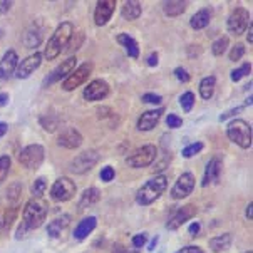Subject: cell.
<instances>
[{"instance_id":"6da1fadb","label":"cell","mask_w":253,"mask_h":253,"mask_svg":"<svg viewBox=\"0 0 253 253\" xmlns=\"http://www.w3.org/2000/svg\"><path fill=\"white\" fill-rule=\"evenodd\" d=\"M72 36H74V25H72L71 22H62L61 25H59V27L55 29V32L52 34V37L49 39L47 45H45L44 57L47 59V61H54V59H57L62 50L66 49V45H69Z\"/></svg>"},{"instance_id":"7a4b0ae2","label":"cell","mask_w":253,"mask_h":253,"mask_svg":"<svg viewBox=\"0 0 253 253\" xmlns=\"http://www.w3.org/2000/svg\"><path fill=\"white\" fill-rule=\"evenodd\" d=\"M166 188H168V179L166 176H154L153 179H149V181H146L143 186L139 188L138 195H136V201H138L139 205H143V207H148V205L154 203L163 193L166 191Z\"/></svg>"},{"instance_id":"3957f363","label":"cell","mask_w":253,"mask_h":253,"mask_svg":"<svg viewBox=\"0 0 253 253\" xmlns=\"http://www.w3.org/2000/svg\"><path fill=\"white\" fill-rule=\"evenodd\" d=\"M47 216V205L42 200H31L24 208V221L22 225L27 230L39 228V226L44 223Z\"/></svg>"},{"instance_id":"277c9868","label":"cell","mask_w":253,"mask_h":253,"mask_svg":"<svg viewBox=\"0 0 253 253\" xmlns=\"http://www.w3.org/2000/svg\"><path fill=\"white\" fill-rule=\"evenodd\" d=\"M226 134L240 148H252V126L243 119H233L226 127Z\"/></svg>"},{"instance_id":"5b68a950","label":"cell","mask_w":253,"mask_h":253,"mask_svg":"<svg viewBox=\"0 0 253 253\" xmlns=\"http://www.w3.org/2000/svg\"><path fill=\"white\" fill-rule=\"evenodd\" d=\"M158 156V149L153 144H146L141 146L139 149H136L134 153L127 158V165L131 168H144V166L153 165L154 160Z\"/></svg>"},{"instance_id":"8992f818","label":"cell","mask_w":253,"mask_h":253,"mask_svg":"<svg viewBox=\"0 0 253 253\" xmlns=\"http://www.w3.org/2000/svg\"><path fill=\"white\" fill-rule=\"evenodd\" d=\"M44 161V148L41 144H31L19 154V163L29 169H37Z\"/></svg>"},{"instance_id":"52a82bcc","label":"cell","mask_w":253,"mask_h":253,"mask_svg":"<svg viewBox=\"0 0 253 253\" xmlns=\"http://www.w3.org/2000/svg\"><path fill=\"white\" fill-rule=\"evenodd\" d=\"M92 74V64L91 62H85L83 66H79L77 69H74L71 72L69 76L64 79V91H74L79 85H83L85 81L89 79V76Z\"/></svg>"},{"instance_id":"ba28073f","label":"cell","mask_w":253,"mask_h":253,"mask_svg":"<svg viewBox=\"0 0 253 253\" xmlns=\"http://www.w3.org/2000/svg\"><path fill=\"white\" fill-rule=\"evenodd\" d=\"M99 161V153H96L94 149H89V151L81 153L79 156H76L71 163V171L76 174H83L87 173L89 169H92L94 166Z\"/></svg>"},{"instance_id":"9c48e42d","label":"cell","mask_w":253,"mask_h":253,"mask_svg":"<svg viewBox=\"0 0 253 253\" xmlns=\"http://www.w3.org/2000/svg\"><path fill=\"white\" fill-rule=\"evenodd\" d=\"M250 24H252L250 22V14H248V10L243 7L235 8V10L230 14L228 22H226V25H228V31L231 34H235V36H240V34L245 32Z\"/></svg>"},{"instance_id":"30bf717a","label":"cell","mask_w":253,"mask_h":253,"mask_svg":"<svg viewBox=\"0 0 253 253\" xmlns=\"http://www.w3.org/2000/svg\"><path fill=\"white\" fill-rule=\"evenodd\" d=\"M76 193V183L69 178H59L50 188V196L55 201H69Z\"/></svg>"},{"instance_id":"8fae6325","label":"cell","mask_w":253,"mask_h":253,"mask_svg":"<svg viewBox=\"0 0 253 253\" xmlns=\"http://www.w3.org/2000/svg\"><path fill=\"white\" fill-rule=\"evenodd\" d=\"M193 190H195V176L191 173H184L178 178L174 186L171 188V198L183 200L186 196H190Z\"/></svg>"},{"instance_id":"7c38bea8","label":"cell","mask_w":253,"mask_h":253,"mask_svg":"<svg viewBox=\"0 0 253 253\" xmlns=\"http://www.w3.org/2000/svg\"><path fill=\"white\" fill-rule=\"evenodd\" d=\"M76 64H77V59L76 57L66 59V61H64L61 66H57L52 72H50L49 76L45 77L44 84L45 85H50V84H54V83H59L61 79H66V77L76 69Z\"/></svg>"},{"instance_id":"4fadbf2b","label":"cell","mask_w":253,"mask_h":253,"mask_svg":"<svg viewBox=\"0 0 253 253\" xmlns=\"http://www.w3.org/2000/svg\"><path fill=\"white\" fill-rule=\"evenodd\" d=\"M196 215V208L193 205H186V207H181L179 210L171 215V218L166 223V228L168 230H178L183 223H186L188 220H191L193 216Z\"/></svg>"},{"instance_id":"5bb4252c","label":"cell","mask_w":253,"mask_h":253,"mask_svg":"<svg viewBox=\"0 0 253 253\" xmlns=\"http://www.w3.org/2000/svg\"><path fill=\"white\" fill-rule=\"evenodd\" d=\"M41 62H42V54H39V52L29 55V57H25L24 61L17 66L15 77H17V79H27V77L31 76L39 66H41Z\"/></svg>"},{"instance_id":"9a60e30c","label":"cell","mask_w":253,"mask_h":253,"mask_svg":"<svg viewBox=\"0 0 253 253\" xmlns=\"http://www.w3.org/2000/svg\"><path fill=\"white\" fill-rule=\"evenodd\" d=\"M15 50H7L3 57L0 59V81H7L15 74V69L19 66Z\"/></svg>"},{"instance_id":"2e32d148","label":"cell","mask_w":253,"mask_h":253,"mask_svg":"<svg viewBox=\"0 0 253 253\" xmlns=\"http://www.w3.org/2000/svg\"><path fill=\"white\" fill-rule=\"evenodd\" d=\"M108 94H109V85L102 79L92 81V83L84 89L85 101H101V99H104Z\"/></svg>"},{"instance_id":"e0dca14e","label":"cell","mask_w":253,"mask_h":253,"mask_svg":"<svg viewBox=\"0 0 253 253\" xmlns=\"http://www.w3.org/2000/svg\"><path fill=\"white\" fill-rule=\"evenodd\" d=\"M114 7H116L114 0H102V2H97L96 12H94V22H96V25L102 27V25L108 24L109 19L113 17Z\"/></svg>"},{"instance_id":"ac0fdd59","label":"cell","mask_w":253,"mask_h":253,"mask_svg":"<svg viewBox=\"0 0 253 253\" xmlns=\"http://www.w3.org/2000/svg\"><path fill=\"white\" fill-rule=\"evenodd\" d=\"M165 113V109H153V111H146L141 114V118L138 119V129L139 131H151L156 127V124L160 123L161 116Z\"/></svg>"},{"instance_id":"d6986e66","label":"cell","mask_w":253,"mask_h":253,"mask_svg":"<svg viewBox=\"0 0 253 253\" xmlns=\"http://www.w3.org/2000/svg\"><path fill=\"white\" fill-rule=\"evenodd\" d=\"M57 144L66 149H76L83 144V136H81V132L74 129V127H67L66 131L61 132V136H59V139H57Z\"/></svg>"},{"instance_id":"ffe728a7","label":"cell","mask_w":253,"mask_h":253,"mask_svg":"<svg viewBox=\"0 0 253 253\" xmlns=\"http://www.w3.org/2000/svg\"><path fill=\"white\" fill-rule=\"evenodd\" d=\"M220 173H221V161L218 158H213L210 160L207 165V169H205V176H203V186H208L211 183H216L220 179Z\"/></svg>"},{"instance_id":"44dd1931","label":"cell","mask_w":253,"mask_h":253,"mask_svg":"<svg viewBox=\"0 0 253 253\" xmlns=\"http://www.w3.org/2000/svg\"><path fill=\"white\" fill-rule=\"evenodd\" d=\"M69 223H71V216L69 215L57 216L55 220H52L49 225H47V233H49V237H52V238L61 237L62 231L69 226Z\"/></svg>"},{"instance_id":"7402d4cb","label":"cell","mask_w":253,"mask_h":253,"mask_svg":"<svg viewBox=\"0 0 253 253\" xmlns=\"http://www.w3.org/2000/svg\"><path fill=\"white\" fill-rule=\"evenodd\" d=\"M41 42H42V29L37 27V24H32L24 36V44L29 49H36V47L41 45Z\"/></svg>"},{"instance_id":"603a6c76","label":"cell","mask_w":253,"mask_h":253,"mask_svg":"<svg viewBox=\"0 0 253 253\" xmlns=\"http://www.w3.org/2000/svg\"><path fill=\"white\" fill-rule=\"evenodd\" d=\"M96 225H97V220H96L94 216L84 218V220L76 226V230H74V238H77V240L87 238V235H89V233H92V230L96 228Z\"/></svg>"},{"instance_id":"cb8c5ba5","label":"cell","mask_w":253,"mask_h":253,"mask_svg":"<svg viewBox=\"0 0 253 253\" xmlns=\"http://www.w3.org/2000/svg\"><path fill=\"white\" fill-rule=\"evenodd\" d=\"M210 20H211V10H210V8H201V10H198L191 17L190 25L193 29H196V31H200V29L207 27L210 24Z\"/></svg>"},{"instance_id":"d4e9b609","label":"cell","mask_w":253,"mask_h":253,"mask_svg":"<svg viewBox=\"0 0 253 253\" xmlns=\"http://www.w3.org/2000/svg\"><path fill=\"white\" fill-rule=\"evenodd\" d=\"M118 42L124 47V49H126V52H127L129 57L138 59L139 47H138V42H136L131 36H127V34H119V36H118Z\"/></svg>"},{"instance_id":"484cf974","label":"cell","mask_w":253,"mask_h":253,"mask_svg":"<svg viewBox=\"0 0 253 253\" xmlns=\"http://www.w3.org/2000/svg\"><path fill=\"white\" fill-rule=\"evenodd\" d=\"M99 200H101V191L96 190V188H87V190L83 193V196H81L79 207L89 208V207H92V205H96Z\"/></svg>"},{"instance_id":"4316f807","label":"cell","mask_w":253,"mask_h":253,"mask_svg":"<svg viewBox=\"0 0 253 253\" xmlns=\"http://www.w3.org/2000/svg\"><path fill=\"white\" fill-rule=\"evenodd\" d=\"M230 245H231V235L230 233H223V235H220V237H215V238L210 240V248H211L215 253L228 250Z\"/></svg>"},{"instance_id":"83f0119b","label":"cell","mask_w":253,"mask_h":253,"mask_svg":"<svg viewBox=\"0 0 253 253\" xmlns=\"http://www.w3.org/2000/svg\"><path fill=\"white\" fill-rule=\"evenodd\" d=\"M143 8H141V3L136 2V0H129L123 5V17L126 20H136L141 15Z\"/></svg>"},{"instance_id":"f1b7e54d","label":"cell","mask_w":253,"mask_h":253,"mask_svg":"<svg viewBox=\"0 0 253 253\" xmlns=\"http://www.w3.org/2000/svg\"><path fill=\"white\" fill-rule=\"evenodd\" d=\"M215 85H216V79L213 76L205 77L200 83V94L203 99H211L213 92H215Z\"/></svg>"},{"instance_id":"f546056e","label":"cell","mask_w":253,"mask_h":253,"mask_svg":"<svg viewBox=\"0 0 253 253\" xmlns=\"http://www.w3.org/2000/svg\"><path fill=\"white\" fill-rule=\"evenodd\" d=\"M186 2H179V0H173V2H166L165 3V14L169 17H176L181 15L186 10Z\"/></svg>"},{"instance_id":"4dcf8cb0","label":"cell","mask_w":253,"mask_h":253,"mask_svg":"<svg viewBox=\"0 0 253 253\" xmlns=\"http://www.w3.org/2000/svg\"><path fill=\"white\" fill-rule=\"evenodd\" d=\"M20 193H22V186L19 183H12L10 186L7 188V200L10 201L12 205H17V201L20 200Z\"/></svg>"},{"instance_id":"1f68e13d","label":"cell","mask_w":253,"mask_h":253,"mask_svg":"<svg viewBox=\"0 0 253 253\" xmlns=\"http://www.w3.org/2000/svg\"><path fill=\"white\" fill-rule=\"evenodd\" d=\"M45 188H47L45 178H37L36 181H34V184H32L31 191H32V195L36 196V198H41V196L45 193Z\"/></svg>"},{"instance_id":"d6a6232c","label":"cell","mask_w":253,"mask_h":253,"mask_svg":"<svg viewBox=\"0 0 253 253\" xmlns=\"http://www.w3.org/2000/svg\"><path fill=\"white\" fill-rule=\"evenodd\" d=\"M250 71H252V64L250 62H247V64H243L242 67H238V69H235V71H231V81H240L242 77H245V76H248L250 74Z\"/></svg>"},{"instance_id":"836d02e7","label":"cell","mask_w":253,"mask_h":253,"mask_svg":"<svg viewBox=\"0 0 253 253\" xmlns=\"http://www.w3.org/2000/svg\"><path fill=\"white\" fill-rule=\"evenodd\" d=\"M179 104H181L184 113H190L193 104H195V94H193V92H184L183 96L179 97Z\"/></svg>"},{"instance_id":"e575fe53","label":"cell","mask_w":253,"mask_h":253,"mask_svg":"<svg viewBox=\"0 0 253 253\" xmlns=\"http://www.w3.org/2000/svg\"><path fill=\"white\" fill-rule=\"evenodd\" d=\"M41 124H42V127H44L45 131H55L57 129V126H59V119L55 118V116H44V118L41 119Z\"/></svg>"},{"instance_id":"d590c367","label":"cell","mask_w":253,"mask_h":253,"mask_svg":"<svg viewBox=\"0 0 253 253\" xmlns=\"http://www.w3.org/2000/svg\"><path fill=\"white\" fill-rule=\"evenodd\" d=\"M226 47H228V37H220L218 41L213 42L211 52L213 55H221L226 50Z\"/></svg>"},{"instance_id":"8d00e7d4","label":"cell","mask_w":253,"mask_h":253,"mask_svg":"<svg viewBox=\"0 0 253 253\" xmlns=\"http://www.w3.org/2000/svg\"><path fill=\"white\" fill-rule=\"evenodd\" d=\"M10 165H12L10 158H8V156H0V183L7 178L8 171H10Z\"/></svg>"},{"instance_id":"74e56055","label":"cell","mask_w":253,"mask_h":253,"mask_svg":"<svg viewBox=\"0 0 253 253\" xmlns=\"http://www.w3.org/2000/svg\"><path fill=\"white\" fill-rule=\"evenodd\" d=\"M201 149H203V143H193L190 146H186V148L183 149V156L184 158H193L195 154H198Z\"/></svg>"},{"instance_id":"f35d334b","label":"cell","mask_w":253,"mask_h":253,"mask_svg":"<svg viewBox=\"0 0 253 253\" xmlns=\"http://www.w3.org/2000/svg\"><path fill=\"white\" fill-rule=\"evenodd\" d=\"M243 54H245V45H243V44H235V47L231 49V52H230V61H233V62L240 61V59L243 57Z\"/></svg>"},{"instance_id":"ab89813d","label":"cell","mask_w":253,"mask_h":253,"mask_svg":"<svg viewBox=\"0 0 253 253\" xmlns=\"http://www.w3.org/2000/svg\"><path fill=\"white\" fill-rule=\"evenodd\" d=\"M166 124H168L171 129H176V127L183 126V119L178 118L176 114H168V118H166Z\"/></svg>"},{"instance_id":"60d3db41","label":"cell","mask_w":253,"mask_h":253,"mask_svg":"<svg viewBox=\"0 0 253 253\" xmlns=\"http://www.w3.org/2000/svg\"><path fill=\"white\" fill-rule=\"evenodd\" d=\"M101 179L104 183H109L114 179V169L111 168V166H106V168L101 169Z\"/></svg>"},{"instance_id":"b9f144b4","label":"cell","mask_w":253,"mask_h":253,"mask_svg":"<svg viewBox=\"0 0 253 253\" xmlns=\"http://www.w3.org/2000/svg\"><path fill=\"white\" fill-rule=\"evenodd\" d=\"M161 101L163 97L160 94H144L143 96V102H146V104H160Z\"/></svg>"},{"instance_id":"7bdbcfd3","label":"cell","mask_w":253,"mask_h":253,"mask_svg":"<svg viewBox=\"0 0 253 253\" xmlns=\"http://www.w3.org/2000/svg\"><path fill=\"white\" fill-rule=\"evenodd\" d=\"M174 76H176L178 81H181V83H188V81H190V74H188L183 67H176V69H174Z\"/></svg>"},{"instance_id":"ee69618b","label":"cell","mask_w":253,"mask_h":253,"mask_svg":"<svg viewBox=\"0 0 253 253\" xmlns=\"http://www.w3.org/2000/svg\"><path fill=\"white\" fill-rule=\"evenodd\" d=\"M146 243V235L141 233V235H136V237H132V245H134L136 248H141L144 247Z\"/></svg>"},{"instance_id":"f6af8a7d","label":"cell","mask_w":253,"mask_h":253,"mask_svg":"<svg viewBox=\"0 0 253 253\" xmlns=\"http://www.w3.org/2000/svg\"><path fill=\"white\" fill-rule=\"evenodd\" d=\"M176 253H205V252L201 250L200 247L190 245V247H184V248H181V250H178Z\"/></svg>"},{"instance_id":"bcb514c9","label":"cell","mask_w":253,"mask_h":253,"mask_svg":"<svg viewBox=\"0 0 253 253\" xmlns=\"http://www.w3.org/2000/svg\"><path fill=\"white\" fill-rule=\"evenodd\" d=\"M113 253H138V250H131V248H126L123 245H114Z\"/></svg>"},{"instance_id":"7dc6e473","label":"cell","mask_w":253,"mask_h":253,"mask_svg":"<svg viewBox=\"0 0 253 253\" xmlns=\"http://www.w3.org/2000/svg\"><path fill=\"white\" fill-rule=\"evenodd\" d=\"M158 62H160V61H158V54L156 52H153V54L148 55V66L149 67H156Z\"/></svg>"},{"instance_id":"c3c4849f","label":"cell","mask_w":253,"mask_h":253,"mask_svg":"<svg viewBox=\"0 0 253 253\" xmlns=\"http://www.w3.org/2000/svg\"><path fill=\"white\" fill-rule=\"evenodd\" d=\"M243 108H235V109H231V111H228V113H225V114H221L220 116V121H225L226 118H230V116H233V114H238L240 111H242Z\"/></svg>"},{"instance_id":"681fc988","label":"cell","mask_w":253,"mask_h":253,"mask_svg":"<svg viewBox=\"0 0 253 253\" xmlns=\"http://www.w3.org/2000/svg\"><path fill=\"white\" fill-rule=\"evenodd\" d=\"M190 233L191 235H198L200 233V223H191V225H190Z\"/></svg>"},{"instance_id":"f907efd6","label":"cell","mask_w":253,"mask_h":253,"mask_svg":"<svg viewBox=\"0 0 253 253\" xmlns=\"http://www.w3.org/2000/svg\"><path fill=\"white\" fill-rule=\"evenodd\" d=\"M10 7H12V2H0V14H5Z\"/></svg>"},{"instance_id":"816d5d0a","label":"cell","mask_w":253,"mask_h":253,"mask_svg":"<svg viewBox=\"0 0 253 253\" xmlns=\"http://www.w3.org/2000/svg\"><path fill=\"white\" fill-rule=\"evenodd\" d=\"M247 218H248V220H253V203L248 205V208H247Z\"/></svg>"},{"instance_id":"f5cc1de1","label":"cell","mask_w":253,"mask_h":253,"mask_svg":"<svg viewBox=\"0 0 253 253\" xmlns=\"http://www.w3.org/2000/svg\"><path fill=\"white\" fill-rule=\"evenodd\" d=\"M7 102H8V96L5 92H2V94H0V106H5Z\"/></svg>"},{"instance_id":"db71d44e","label":"cell","mask_w":253,"mask_h":253,"mask_svg":"<svg viewBox=\"0 0 253 253\" xmlns=\"http://www.w3.org/2000/svg\"><path fill=\"white\" fill-rule=\"evenodd\" d=\"M253 25L250 24V25H248V44H252V42H253Z\"/></svg>"},{"instance_id":"11a10c76","label":"cell","mask_w":253,"mask_h":253,"mask_svg":"<svg viewBox=\"0 0 253 253\" xmlns=\"http://www.w3.org/2000/svg\"><path fill=\"white\" fill-rule=\"evenodd\" d=\"M7 132V123H0V138Z\"/></svg>"},{"instance_id":"9f6ffc18","label":"cell","mask_w":253,"mask_h":253,"mask_svg":"<svg viewBox=\"0 0 253 253\" xmlns=\"http://www.w3.org/2000/svg\"><path fill=\"white\" fill-rule=\"evenodd\" d=\"M156 243H158V237H154L153 240H151V243H149V247H148V250H154V247H156Z\"/></svg>"},{"instance_id":"6f0895ef","label":"cell","mask_w":253,"mask_h":253,"mask_svg":"<svg viewBox=\"0 0 253 253\" xmlns=\"http://www.w3.org/2000/svg\"><path fill=\"white\" fill-rule=\"evenodd\" d=\"M2 36H3V32H2V31H0V39H2Z\"/></svg>"},{"instance_id":"680465c9","label":"cell","mask_w":253,"mask_h":253,"mask_svg":"<svg viewBox=\"0 0 253 253\" xmlns=\"http://www.w3.org/2000/svg\"><path fill=\"white\" fill-rule=\"evenodd\" d=\"M247 253H253V252H247Z\"/></svg>"}]
</instances>
